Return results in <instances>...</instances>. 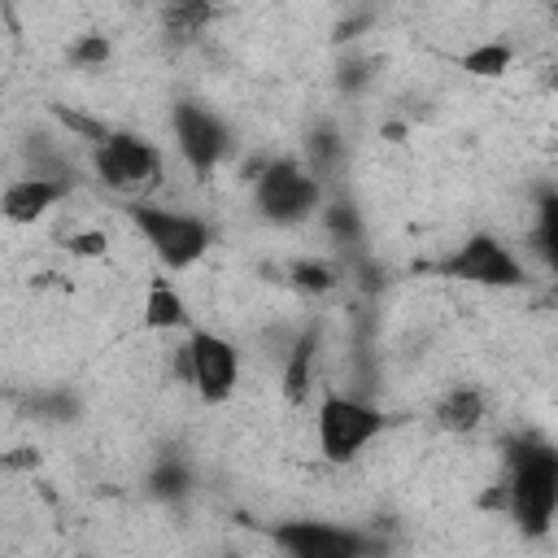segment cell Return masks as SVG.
I'll return each mask as SVG.
<instances>
[{
    "label": "cell",
    "instance_id": "cell-1",
    "mask_svg": "<svg viewBox=\"0 0 558 558\" xmlns=\"http://www.w3.org/2000/svg\"><path fill=\"white\" fill-rule=\"evenodd\" d=\"M506 510L523 532H545L558 510V453L549 445L523 440L510 453Z\"/></svg>",
    "mask_w": 558,
    "mask_h": 558
},
{
    "label": "cell",
    "instance_id": "cell-13",
    "mask_svg": "<svg viewBox=\"0 0 558 558\" xmlns=\"http://www.w3.org/2000/svg\"><path fill=\"white\" fill-rule=\"evenodd\" d=\"M144 327H153V331L187 327V305H183V296L174 292V283L161 279V275L148 283V296H144Z\"/></svg>",
    "mask_w": 558,
    "mask_h": 558
},
{
    "label": "cell",
    "instance_id": "cell-15",
    "mask_svg": "<svg viewBox=\"0 0 558 558\" xmlns=\"http://www.w3.org/2000/svg\"><path fill=\"white\" fill-rule=\"evenodd\" d=\"M510 61H514V52L506 44H480V48H471L462 57V70L475 74V78H497V74L510 70Z\"/></svg>",
    "mask_w": 558,
    "mask_h": 558
},
{
    "label": "cell",
    "instance_id": "cell-2",
    "mask_svg": "<svg viewBox=\"0 0 558 558\" xmlns=\"http://www.w3.org/2000/svg\"><path fill=\"white\" fill-rule=\"evenodd\" d=\"M314 423H318V453L336 466L353 462L388 427V418L375 405H366L357 397H340V392H323Z\"/></svg>",
    "mask_w": 558,
    "mask_h": 558
},
{
    "label": "cell",
    "instance_id": "cell-4",
    "mask_svg": "<svg viewBox=\"0 0 558 558\" xmlns=\"http://www.w3.org/2000/svg\"><path fill=\"white\" fill-rule=\"evenodd\" d=\"M253 179H257L253 201H257L262 218H270V222H279V227L305 222V218L314 214V205H318V183H314V174H305L292 157L270 161V166H266L262 174H253Z\"/></svg>",
    "mask_w": 558,
    "mask_h": 558
},
{
    "label": "cell",
    "instance_id": "cell-5",
    "mask_svg": "<svg viewBox=\"0 0 558 558\" xmlns=\"http://www.w3.org/2000/svg\"><path fill=\"white\" fill-rule=\"evenodd\" d=\"M96 174L113 192H148L161 179V157L153 144H144L131 131H109L96 144Z\"/></svg>",
    "mask_w": 558,
    "mask_h": 558
},
{
    "label": "cell",
    "instance_id": "cell-9",
    "mask_svg": "<svg viewBox=\"0 0 558 558\" xmlns=\"http://www.w3.org/2000/svg\"><path fill=\"white\" fill-rule=\"evenodd\" d=\"M65 179H48V174H31V179H13L0 192V214L9 222H39L61 196H65Z\"/></svg>",
    "mask_w": 558,
    "mask_h": 558
},
{
    "label": "cell",
    "instance_id": "cell-17",
    "mask_svg": "<svg viewBox=\"0 0 558 558\" xmlns=\"http://www.w3.org/2000/svg\"><path fill=\"white\" fill-rule=\"evenodd\" d=\"M70 57H74L78 65H105V61H109V39H105V35H87V39H78V44L70 48Z\"/></svg>",
    "mask_w": 558,
    "mask_h": 558
},
{
    "label": "cell",
    "instance_id": "cell-12",
    "mask_svg": "<svg viewBox=\"0 0 558 558\" xmlns=\"http://www.w3.org/2000/svg\"><path fill=\"white\" fill-rule=\"evenodd\" d=\"M484 418V392L480 388H449L440 401H436V427L440 432H453V436H466L475 432Z\"/></svg>",
    "mask_w": 558,
    "mask_h": 558
},
{
    "label": "cell",
    "instance_id": "cell-6",
    "mask_svg": "<svg viewBox=\"0 0 558 558\" xmlns=\"http://www.w3.org/2000/svg\"><path fill=\"white\" fill-rule=\"evenodd\" d=\"M440 275L466 279V283H484V288H519L523 283V266L493 235H471L458 253H449L440 262Z\"/></svg>",
    "mask_w": 558,
    "mask_h": 558
},
{
    "label": "cell",
    "instance_id": "cell-18",
    "mask_svg": "<svg viewBox=\"0 0 558 558\" xmlns=\"http://www.w3.org/2000/svg\"><path fill=\"white\" fill-rule=\"evenodd\" d=\"M105 244H109V240H105V231H78V235H70V244H65V248H70L74 257H100V253H105Z\"/></svg>",
    "mask_w": 558,
    "mask_h": 558
},
{
    "label": "cell",
    "instance_id": "cell-7",
    "mask_svg": "<svg viewBox=\"0 0 558 558\" xmlns=\"http://www.w3.org/2000/svg\"><path fill=\"white\" fill-rule=\"evenodd\" d=\"M187 357H192V384L201 392V401L218 405L235 392L240 384V353L231 340H222L218 331H192L187 336Z\"/></svg>",
    "mask_w": 558,
    "mask_h": 558
},
{
    "label": "cell",
    "instance_id": "cell-14",
    "mask_svg": "<svg viewBox=\"0 0 558 558\" xmlns=\"http://www.w3.org/2000/svg\"><path fill=\"white\" fill-rule=\"evenodd\" d=\"M209 17H214V4L209 0H166V9H161V26L170 35H179V39L201 35L209 26Z\"/></svg>",
    "mask_w": 558,
    "mask_h": 558
},
{
    "label": "cell",
    "instance_id": "cell-11",
    "mask_svg": "<svg viewBox=\"0 0 558 558\" xmlns=\"http://www.w3.org/2000/svg\"><path fill=\"white\" fill-rule=\"evenodd\" d=\"M314 357H318V331H301L296 344L288 349V362H283V397L292 405H305L310 401V388H314Z\"/></svg>",
    "mask_w": 558,
    "mask_h": 558
},
{
    "label": "cell",
    "instance_id": "cell-8",
    "mask_svg": "<svg viewBox=\"0 0 558 558\" xmlns=\"http://www.w3.org/2000/svg\"><path fill=\"white\" fill-rule=\"evenodd\" d=\"M174 140H179V153L187 157L192 174H209L227 148V126L209 109L183 100V105H174Z\"/></svg>",
    "mask_w": 558,
    "mask_h": 558
},
{
    "label": "cell",
    "instance_id": "cell-16",
    "mask_svg": "<svg viewBox=\"0 0 558 558\" xmlns=\"http://www.w3.org/2000/svg\"><path fill=\"white\" fill-rule=\"evenodd\" d=\"M288 283H292L296 292H314V296H323V292L336 288V270H331L327 262H296V266L288 270Z\"/></svg>",
    "mask_w": 558,
    "mask_h": 558
},
{
    "label": "cell",
    "instance_id": "cell-10",
    "mask_svg": "<svg viewBox=\"0 0 558 558\" xmlns=\"http://www.w3.org/2000/svg\"><path fill=\"white\" fill-rule=\"evenodd\" d=\"M275 541L283 549H292L296 558H349V554H362L366 549V541H357L353 532L323 527V523H292Z\"/></svg>",
    "mask_w": 558,
    "mask_h": 558
},
{
    "label": "cell",
    "instance_id": "cell-3",
    "mask_svg": "<svg viewBox=\"0 0 558 558\" xmlns=\"http://www.w3.org/2000/svg\"><path fill=\"white\" fill-rule=\"evenodd\" d=\"M131 222L140 227V235L153 244V253L161 257V266L183 270L192 266L205 248H209V227L192 214L179 209H157V205H131Z\"/></svg>",
    "mask_w": 558,
    "mask_h": 558
}]
</instances>
